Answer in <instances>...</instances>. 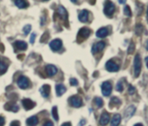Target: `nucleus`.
I'll return each instance as SVG.
<instances>
[{
    "instance_id": "f257e3e1",
    "label": "nucleus",
    "mask_w": 148,
    "mask_h": 126,
    "mask_svg": "<svg viewBox=\"0 0 148 126\" xmlns=\"http://www.w3.org/2000/svg\"><path fill=\"white\" fill-rule=\"evenodd\" d=\"M141 67H142V63H141V59L140 54H136L134 57V77H139L141 72Z\"/></svg>"
},
{
    "instance_id": "f03ea898",
    "label": "nucleus",
    "mask_w": 148,
    "mask_h": 126,
    "mask_svg": "<svg viewBox=\"0 0 148 126\" xmlns=\"http://www.w3.org/2000/svg\"><path fill=\"white\" fill-rule=\"evenodd\" d=\"M91 34V29H89L88 28H82L79 32H78V35H77V41L78 42H82V41L86 40Z\"/></svg>"
},
{
    "instance_id": "7ed1b4c3",
    "label": "nucleus",
    "mask_w": 148,
    "mask_h": 126,
    "mask_svg": "<svg viewBox=\"0 0 148 126\" xmlns=\"http://www.w3.org/2000/svg\"><path fill=\"white\" fill-rule=\"evenodd\" d=\"M115 11V6L114 3L111 1H108L106 2L105 5H104V14L109 17H111L114 13Z\"/></svg>"
},
{
    "instance_id": "20e7f679",
    "label": "nucleus",
    "mask_w": 148,
    "mask_h": 126,
    "mask_svg": "<svg viewBox=\"0 0 148 126\" xmlns=\"http://www.w3.org/2000/svg\"><path fill=\"white\" fill-rule=\"evenodd\" d=\"M16 84H17L18 87L21 88V89H27L30 86L29 80L27 77L23 76V75H22V76H20L18 78V80L16 81Z\"/></svg>"
},
{
    "instance_id": "39448f33",
    "label": "nucleus",
    "mask_w": 148,
    "mask_h": 126,
    "mask_svg": "<svg viewBox=\"0 0 148 126\" xmlns=\"http://www.w3.org/2000/svg\"><path fill=\"white\" fill-rule=\"evenodd\" d=\"M69 102L70 106L75 107V108H80L83 105L82 98L79 97V96H76V95H74V96L70 97L69 99Z\"/></svg>"
},
{
    "instance_id": "423d86ee",
    "label": "nucleus",
    "mask_w": 148,
    "mask_h": 126,
    "mask_svg": "<svg viewBox=\"0 0 148 126\" xmlns=\"http://www.w3.org/2000/svg\"><path fill=\"white\" fill-rule=\"evenodd\" d=\"M112 85L109 81H104L101 85V92H102V94L105 96V97H108L112 93Z\"/></svg>"
},
{
    "instance_id": "0eeeda50",
    "label": "nucleus",
    "mask_w": 148,
    "mask_h": 126,
    "mask_svg": "<svg viewBox=\"0 0 148 126\" xmlns=\"http://www.w3.org/2000/svg\"><path fill=\"white\" fill-rule=\"evenodd\" d=\"M62 47V41L61 39H55L49 42V48L55 52L60 50Z\"/></svg>"
},
{
    "instance_id": "6e6552de",
    "label": "nucleus",
    "mask_w": 148,
    "mask_h": 126,
    "mask_svg": "<svg viewBox=\"0 0 148 126\" xmlns=\"http://www.w3.org/2000/svg\"><path fill=\"white\" fill-rule=\"evenodd\" d=\"M56 14L60 16V18L63 21H68V12L66 9L62 5H59L56 10Z\"/></svg>"
},
{
    "instance_id": "1a4fd4ad",
    "label": "nucleus",
    "mask_w": 148,
    "mask_h": 126,
    "mask_svg": "<svg viewBox=\"0 0 148 126\" xmlns=\"http://www.w3.org/2000/svg\"><path fill=\"white\" fill-rule=\"evenodd\" d=\"M106 47V43L104 42H96L93 45L92 47V54H95L101 51H102Z\"/></svg>"
},
{
    "instance_id": "9d476101",
    "label": "nucleus",
    "mask_w": 148,
    "mask_h": 126,
    "mask_svg": "<svg viewBox=\"0 0 148 126\" xmlns=\"http://www.w3.org/2000/svg\"><path fill=\"white\" fill-rule=\"evenodd\" d=\"M135 112H136V107L134 106H127L126 108L125 112H124V118H125V119L127 120V119H131L134 115Z\"/></svg>"
},
{
    "instance_id": "9b49d317",
    "label": "nucleus",
    "mask_w": 148,
    "mask_h": 126,
    "mask_svg": "<svg viewBox=\"0 0 148 126\" xmlns=\"http://www.w3.org/2000/svg\"><path fill=\"white\" fill-rule=\"evenodd\" d=\"M45 72L49 77H53L54 75H56L57 74V68L56 66H54L52 64H48L45 67Z\"/></svg>"
},
{
    "instance_id": "f8f14e48",
    "label": "nucleus",
    "mask_w": 148,
    "mask_h": 126,
    "mask_svg": "<svg viewBox=\"0 0 148 126\" xmlns=\"http://www.w3.org/2000/svg\"><path fill=\"white\" fill-rule=\"evenodd\" d=\"M106 69L108 72H117V71H119L120 67L115 62H114L113 61L110 60V61H107V63H106Z\"/></svg>"
},
{
    "instance_id": "ddd939ff",
    "label": "nucleus",
    "mask_w": 148,
    "mask_h": 126,
    "mask_svg": "<svg viewBox=\"0 0 148 126\" xmlns=\"http://www.w3.org/2000/svg\"><path fill=\"white\" fill-rule=\"evenodd\" d=\"M22 104H23V106L24 107V109L27 110V111L33 109V108L35 107V106H36V103L33 102V101H32L31 99H23L22 100Z\"/></svg>"
},
{
    "instance_id": "4468645a",
    "label": "nucleus",
    "mask_w": 148,
    "mask_h": 126,
    "mask_svg": "<svg viewBox=\"0 0 148 126\" xmlns=\"http://www.w3.org/2000/svg\"><path fill=\"white\" fill-rule=\"evenodd\" d=\"M109 122H110V115L107 112H104L100 118V125L101 126H106Z\"/></svg>"
},
{
    "instance_id": "2eb2a0df",
    "label": "nucleus",
    "mask_w": 148,
    "mask_h": 126,
    "mask_svg": "<svg viewBox=\"0 0 148 126\" xmlns=\"http://www.w3.org/2000/svg\"><path fill=\"white\" fill-rule=\"evenodd\" d=\"M4 110L6 111H10V112H16L19 110L18 106L14 103V102H8L7 104H5L4 106Z\"/></svg>"
},
{
    "instance_id": "dca6fc26",
    "label": "nucleus",
    "mask_w": 148,
    "mask_h": 126,
    "mask_svg": "<svg viewBox=\"0 0 148 126\" xmlns=\"http://www.w3.org/2000/svg\"><path fill=\"white\" fill-rule=\"evenodd\" d=\"M88 15H89V12L88 10H82L79 13V16H78L79 21L82 22H86L88 20Z\"/></svg>"
},
{
    "instance_id": "f3484780",
    "label": "nucleus",
    "mask_w": 148,
    "mask_h": 126,
    "mask_svg": "<svg viewBox=\"0 0 148 126\" xmlns=\"http://www.w3.org/2000/svg\"><path fill=\"white\" fill-rule=\"evenodd\" d=\"M14 46L16 49L21 51H25L28 48V44L23 41H16L14 42Z\"/></svg>"
},
{
    "instance_id": "a211bd4d",
    "label": "nucleus",
    "mask_w": 148,
    "mask_h": 126,
    "mask_svg": "<svg viewBox=\"0 0 148 126\" xmlns=\"http://www.w3.org/2000/svg\"><path fill=\"white\" fill-rule=\"evenodd\" d=\"M40 93H41V95L43 97V98H48L49 96V93H50V86L49 85H43L41 88H40Z\"/></svg>"
},
{
    "instance_id": "6ab92c4d",
    "label": "nucleus",
    "mask_w": 148,
    "mask_h": 126,
    "mask_svg": "<svg viewBox=\"0 0 148 126\" xmlns=\"http://www.w3.org/2000/svg\"><path fill=\"white\" fill-rule=\"evenodd\" d=\"M66 91H67V89H66V87H65L64 85H62V84H57L56 86V95L58 97L63 95L66 93Z\"/></svg>"
},
{
    "instance_id": "aec40b11",
    "label": "nucleus",
    "mask_w": 148,
    "mask_h": 126,
    "mask_svg": "<svg viewBox=\"0 0 148 126\" xmlns=\"http://www.w3.org/2000/svg\"><path fill=\"white\" fill-rule=\"evenodd\" d=\"M38 123H39V120L36 116H32L26 120L27 126H36L38 125Z\"/></svg>"
},
{
    "instance_id": "412c9836",
    "label": "nucleus",
    "mask_w": 148,
    "mask_h": 126,
    "mask_svg": "<svg viewBox=\"0 0 148 126\" xmlns=\"http://www.w3.org/2000/svg\"><path fill=\"white\" fill-rule=\"evenodd\" d=\"M108 29L105 27L101 28L96 31V36L99 38H104V37L108 36Z\"/></svg>"
},
{
    "instance_id": "4be33fe9",
    "label": "nucleus",
    "mask_w": 148,
    "mask_h": 126,
    "mask_svg": "<svg viewBox=\"0 0 148 126\" xmlns=\"http://www.w3.org/2000/svg\"><path fill=\"white\" fill-rule=\"evenodd\" d=\"M121 116L120 114H114L112 120L110 121L111 123V126H118L121 124Z\"/></svg>"
},
{
    "instance_id": "5701e85b",
    "label": "nucleus",
    "mask_w": 148,
    "mask_h": 126,
    "mask_svg": "<svg viewBox=\"0 0 148 126\" xmlns=\"http://www.w3.org/2000/svg\"><path fill=\"white\" fill-rule=\"evenodd\" d=\"M14 3L19 9H25L29 6V3L27 1H24V0H15Z\"/></svg>"
},
{
    "instance_id": "b1692460",
    "label": "nucleus",
    "mask_w": 148,
    "mask_h": 126,
    "mask_svg": "<svg viewBox=\"0 0 148 126\" xmlns=\"http://www.w3.org/2000/svg\"><path fill=\"white\" fill-rule=\"evenodd\" d=\"M121 104V99H120L119 98H117V97H113V98L111 99V100H110L109 106H110L111 108H113L114 106H120Z\"/></svg>"
},
{
    "instance_id": "393cba45",
    "label": "nucleus",
    "mask_w": 148,
    "mask_h": 126,
    "mask_svg": "<svg viewBox=\"0 0 148 126\" xmlns=\"http://www.w3.org/2000/svg\"><path fill=\"white\" fill-rule=\"evenodd\" d=\"M95 105L97 106V107H98V108L102 107V106H103V105H104L103 99H102L101 98H100V97H96V98L95 99Z\"/></svg>"
},
{
    "instance_id": "a878e982",
    "label": "nucleus",
    "mask_w": 148,
    "mask_h": 126,
    "mask_svg": "<svg viewBox=\"0 0 148 126\" xmlns=\"http://www.w3.org/2000/svg\"><path fill=\"white\" fill-rule=\"evenodd\" d=\"M52 116L56 121L59 120V116H58V111H57V106H54L52 108Z\"/></svg>"
},
{
    "instance_id": "bb28decb",
    "label": "nucleus",
    "mask_w": 148,
    "mask_h": 126,
    "mask_svg": "<svg viewBox=\"0 0 148 126\" xmlns=\"http://www.w3.org/2000/svg\"><path fill=\"white\" fill-rule=\"evenodd\" d=\"M143 32V26L140 23H138L135 27V33L138 35H140Z\"/></svg>"
},
{
    "instance_id": "cd10ccee",
    "label": "nucleus",
    "mask_w": 148,
    "mask_h": 126,
    "mask_svg": "<svg viewBox=\"0 0 148 126\" xmlns=\"http://www.w3.org/2000/svg\"><path fill=\"white\" fill-rule=\"evenodd\" d=\"M124 14L127 16H132V11H131V9L128 5H126L124 7Z\"/></svg>"
},
{
    "instance_id": "c85d7f7f",
    "label": "nucleus",
    "mask_w": 148,
    "mask_h": 126,
    "mask_svg": "<svg viewBox=\"0 0 148 126\" xmlns=\"http://www.w3.org/2000/svg\"><path fill=\"white\" fill-rule=\"evenodd\" d=\"M30 30H31V25L30 24H27L23 28V34L25 35H27L30 32Z\"/></svg>"
},
{
    "instance_id": "c756f323",
    "label": "nucleus",
    "mask_w": 148,
    "mask_h": 126,
    "mask_svg": "<svg viewBox=\"0 0 148 126\" xmlns=\"http://www.w3.org/2000/svg\"><path fill=\"white\" fill-rule=\"evenodd\" d=\"M134 51H135V45H134V42H131V43H130V45H129V47H128V49H127V53H128L129 54H133Z\"/></svg>"
},
{
    "instance_id": "7c9ffc66",
    "label": "nucleus",
    "mask_w": 148,
    "mask_h": 126,
    "mask_svg": "<svg viewBox=\"0 0 148 126\" xmlns=\"http://www.w3.org/2000/svg\"><path fill=\"white\" fill-rule=\"evenodd\" d=\"M7 68H8L7 64H5L4 62L0 63V74H4L5 71L7 70Z\"/></svg>"
},
{
    "instance_id": "2f4dec72",
    "label": "nucleus",
    "mask_w": 148,
    "mask_h": 126,
    "mask_svg": "<svg viewBox=\"0 0 148 126\" xmlns=\"http://www.w3.org/2000/svg\"><path fill=\"white\" fill-rule=\"evenodd\" d=\"M116 90H117L118 92H120V93L123 92L124 87H123V84H122L121 81H119V82L117 83V85H116Z\"/></svg>"
},
{
    "instance_id": "473e14b6",
    "label": "nucleus",
    "mask_w": 148,
    "mask_h": 126,
    "mask_svg": "<svg viewBox=\"0 0 148 126\" xmlns=\"http://www.w3.org/2000/svg\"><path fill=\"white\" fill-rule=\"evenodd\" d=\"M49 33H48V32H45V33L43 34V35L41 37L40 42H46V40H47V38H46V37H48V38H49Z\"/></svg>"
},
{
    "instance_id": "72a5a7b5",
    "label": "nucleus",
    "mask_w": 148,
    "mask_h": 126,
    "mask_svg": "<svg viewBox=\"0 0 148 126\" xmlns=\"http://www.w3.org/2000/svg\"><path fill=\"white\" fill-rule=\"evenodd\" d=\"M128 93L130 95H133L135 93V88L132 85H129V86H128Z\"/></svg>"
},
{
    "instance_id": "f704fd0d",
    "label": "nucleus",
    "mask_w": 148,
    "mask_h": 126,
    "mask_svg": "<svg viewBox=\"0 0 148 126\" xmlns=\"http://www.w3.org/2000/svg\"><path fill=\"white\" fill-rule=\"evenodd\" d=\"M69 83H70L71 86H77V85H78V81H77V80L75 79V78H71V79L69 80Z\"/></svg>"
},
{
    "instance_id": "c9c22d12",
    "label": "nucleus",
    "mask_w": 148,
    "mask_h": 126,
    "mask_svg": "<svg viewBox=\"0 0 148 126\" xmlns=\"http://www.w3.org/2000/svg\"><path fill=\"white\" fill-rule=\"evenodd\" d=\"M36 33H32L31 35H30V39H29V42L30 43H34L35 42V40H36Z\"/></svg>"
},
{
    "instance_id": "e433bc0d",
    "label": "nucleus",
    "mask_w": 148,
    "mask_h": 126,
    "mask_svg": "<svg viewBox=\"0 0 148 126\" xmlns=\"http://www.w3.org/2000/svg\"><path fill=\"white\" fill-rule=\"evenodd\" d=\"M10 126H21V124H20V122H19V121H17V120H15V121L11 122Z\"/></svg>"
},
{
    "instance_id": "4c0bfd02",
    "label": "nucleus",
    "mask_w": 148,
    "mask_h": 126,
    "mask_svg": "<svg viewBox=\"0 0 148 126\" xmlns=\"http://www.w3.org/2000/svg\"><path fill=\"white\" fill-rule=\"evenodd\" d=\"M4 123H5L4 118H3V117H1V116H0V126L4 125Z\"/></svg>"
},
{
    "instance_id": "58836bf2",
    "label": "nucleus",
    "mask_w": 148,
    "mask_h": 126,
    "mask_svg": "<svg viewBox=\"0 0 148 126\" xmlns=\"http://www.w3.org/2000/svg\"><path fill=\"white\" fill-rule=\"evenodd\" d=\"M42 126H54V124H53L51 121H49H49H47V122H46V123H45V124H44Z\"/></svg>"
},
{
    "instance_id": "ea45409f",
    "label": "nucleus",
    "mask_w": 148,
    "mask_h": 126,
    "mask_svg": "<svg viewBox=\"0 0 148 126\" xmlns=\"http://www.w3.org/2000/svg\"><path fill=\"white\" fill-rule=\"evenodd\" d=\"M85 124H86V120L85 119H82V120H81V122H80V124H79L78 126H83Z\"/></svg>"
},
{
    "instance_id": "a19ab883",
    "label": "nucleus",
    "mask_w": 148,
    "mask_h": 126,
    "mask_svg": "<svg viewBox=\"0 0 148 126\" xmlns=\"http://www.w3.org/2000/svg\"><path fill=\"white\" fill-rule=\"evenodd\" d=\"M61 126H72V125H71V123H69V122H66V123H63V124H62Z\"/></svg>"
},
{
    "instance_id": "79ce46f5",
    "label": "nucleus",
    "mask_w": 148,
    "mask_h": 126,
    "mask_svg": "<svg viewBox=\"0 0 148 126\" xmlns=\"http://www.w3.org/2000/svg\"><path fill=\"white\" fill-rule=\"evenodd\" d=\"M145 46H146V48H147V50L148 51V40H147V42H146V44H145Z\"/></svg>"
},
{
    "instance_id": "37998d69",
    "label": "nucleus",
    "mask_w": 148,
    "mask_h": 126,
    "mask_svg": "<svg viewBox=\"0 0 148 126\" xmlns=\"http://www.w3.org/2000/svg\"><path fill=\"white\" fill-rule=\"evenodd\" d=\"M146 119H147V122L148 123V109H147V113H146Z\"/></svg>"
},
{
    "instance_id": "c03bdc74",
    "label": "nucleus",
    "mask_w": 148,
    "mask_h": 126,
    "mask_svg": "<svg viewBox=\"0 0 148 126\" xmlns=\"http://www.w3.org/2000/svg\"><path fill=\"white\" fill-rule=\"evenodd\" d=\"M146 64H147V67L148 68V56L146 57Z\"/></svg>"
},
{
    "instance_id": "a18cd8bd",
    "label": "nucleus",
    "mask_w": 148,
    "mask_h": 126,
    "mask_svg": "<svg viewBox=\"0 0 148 126\" xmlns=\"http://www.w3.org/2000/svg\"><path fill=\"white\" fill-rule=\"evenodd\" d=\"M134 126H144L142 124H140V123H138V124H136V125H134Z\"/></svg>"
},
{
    "instance_id": "49530a36",
    "label": "nucleus",
    "mask_w": 148,
    "mask_h": 126,
    "mask_svg": "<svg viewBox=\"0 0 148 126\" xmlns=\"http://www.w3.org/2000/svg\"><path fill=\"white\" fill-rule=\"evenodd\" d=\"M119 3H126V1H119Z\"/></svg>"
},
{
    "instance_id": "de8ad7c7",
    "label": "nucleus",
    "mask_w": 148,
    "mask_h": 126,
    "mask_svg": "<svg viewBox=\"0 0 148 126\" xmlns=\"http://www.w3.org/2000/svg\"><path fill=\"white\" fill-rule=\"evenodd\" d=\"M147 22H148V9H147Z\"/></svg>"
},
{
    "instance_id": "09e8293b",
    "label": "nucleus",
    "mask_w": 148,
    "mask_h": 126,
    "mask_svg": "<svg viewBox=\"0 0 148 126\" xmlns=\"http://www.w3.org/2000/svg\"><path fill=\"white\" fill-rule=\"evenodd\" d=\"M0 63H1V61H0Z\"/></svg>"
}]
</instances>
